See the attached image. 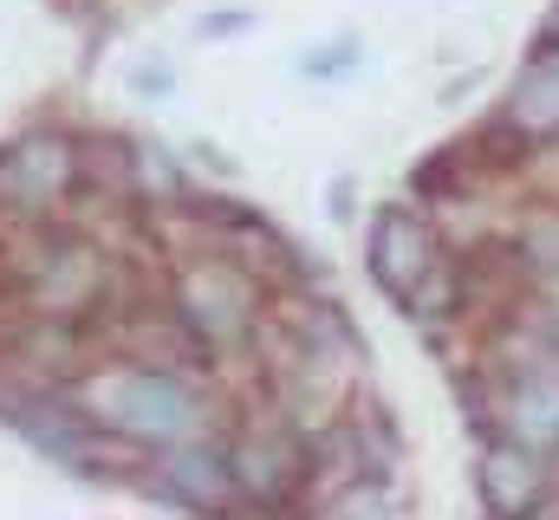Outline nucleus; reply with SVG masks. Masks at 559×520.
I'll list each match as a JSON object with an SVG mask.
<instances>
[{"label":"nucleus","instance_id":"nucleus-1","mask_svg":"<svg viewBox=\"0 0 559 520\" xmlns=\"http://www.w3.org/2000/svg\"><path fill=\"white\" fill-rule=\"evenodd\" d=\"M72 403L111 429L118 442L131 449H176V442H195L202 423H209V403L189 378H176L169 365H105L92 371L85 385L72 390Z\"/></svg>","mask_w":559,"mask_h":520},{"label":"nucleus","instance_id":"nucleus-2","mask_svg":"<svg viewBox=\"0 0 559 520\" xmlns=\"http://www.w3.org/2000/svg\"><path fill=\"white\" fill-rule=\"evenodd\" d=\"M79 182V150L59 130H26L13 143H0V215L39 222L46 209H59Z\"/></svg>","mask_w":559,"mask_h":520},{"label":"nucleus","instance_id":"nucleus-3","mask_svg":"<svg viewBox=\"0 0 559 520\" xmlns=\"http://www.w3.org/2000/svg\"><path fill=\"white\" fill-rule=\"evenodd\" d=\"M176 319L202 345H235L254 332V286L235 260H189L176 280Z\"/></svg>","mask_w":559,"mask_h":520},{"label":"nucleus","instance_id":"nucleus-4","mask_svg":"<svg viewBox=\"0 0 559 520\" xmlns=\"http://www.w3.org/2000/svg\"><path fill=\"white\" fill-rule=\"evenodd\" d=\"M365 267H371V280L404 306L423 286V273L436 267V241H429V228H423L411 209H378L371 241H365Z\"/></svg>","mask_w":559,"mask_h":520},{"label":"nucleus","instance_id":"nucleus-5","mask_svg":"<svg viewBox=\"0 0 559 520\" xmlns=\"http://www.w3.org/2000/svg\"><path fill=\"white\" fill-rule=\"evenodd\" d=\"M306 462H312V449H306L299 429H254V436L235 449V488H241V501H254V508H280L286 488L306 482Z\"/></svg>","mask_w":559,"mask_h":520},{"label":"nucleus","instance_id":"nucleus-6","mask_svg":"<svg viewBox=\"0 0 559 520\" xmlns=\"http://www.w3.org/2000/svg\"><path fill=\"white\" fill-rule=\"evenodd\" d=\"M156 495L176 501V508H235V501H241V488H235V456H222V449H209V442H176V449H169V469H163V482H156Z\"/></svg>","mask_w":559,"mask_h":520},{"label":"nucleus","instance_id":"nucleus-7","mask_svg":"<svg viewBox=\"0 0 559 520\" xmlns=\"http://www.w3.org/2000/svg\"><path fill=\"white\" fill-rule=\"evenodd\" d=\"M501 416H508V442H521L527 456L559 449V365H527Z\"/></svg>","mask_w":559,"mask_h":520},{"label":"nucleus","instance_id":"nucleus-8","mask_svg":"<svg viewBox=\"0 0 559 520\" xmlns=\"http://www.w3.org/2000/svg\"><path fill=\"white\" fill-rule=\"evenodd\" d=\"M481 501H488L495 515H527V508H540V469H534V456H527L521 442H501V449L481 456Z\"/></svg>","mask_w":559,"mask_h":520},{"label":"nucleus","instance_id":"nucleus-9","mask_svg":"<svg viewBox=\"0 0 559 520\" xmlns=\"http://www.w3.org/2000/svg\"><path fill=\"white\" fill-rule=\"evenodd\" d=\"M508 125L514 130H559V52H540L521 79H514V92H508Z\"/></svg>","mask_w":559,"mask_h":520},{"label":"nucleus","instance_id":"nucleus-10","mask_svg":"<svg viewBox=\"0 0 559 520\" xmlns=\"http://www.w3.org/2000/svg\"><path fill=\"white\" fill-rule=\"evenodd\" d=\"M521 255H527V267H534V273L559 280V209L527 215V228H521Z\"/></svg>","mask_w":559,"mask_h":520},{"label":"nucleus","instance_id":"nucleus-11","mask_svg":"<svg viewBox=\"0 0 559 520\" xmlns=\"http://www.w3.org/2000/svg\"><path fill=\"white\" fill-rule=\"evenodd\" d=\"M352 59H358V39H338V46H325V52H306V72H312V79H338Z\"/></svg>","mask_w":559,"mask_h":520},{"label":"nucleus","instance_id":"nucleus-12","mask_svg":"<svg viewBox=\"0 0 559 520\" xmlns=\"http://www.w3.org/2000/svg\"><path fill=\"white\" fill-rule=\"evenodd\" d=\"M169 85H176V79H169V66H138V72H131V92H156V98H163Z\"/></svg>","mask_w":559,"mask_h":520},{"label":"nucleus","instance_id":"nucleus-13","mask_svg":"<svg viewBox=\"0 0 559 520\" xmlns=\"http://www.w3.org/2000/svg\"><path fill=\"white\" fill-rule=\"evenodd\" d=\"M189 156H195V163H202L209 176H235V163H228V156H222L215 143H189Z\"/></svg>","mask_w":559,"mask_h":520},{"label":"nucleus","instance_id":"nucleus-14","mask_svg":"<svg viewBox=\"0 0 559 520\" xmlns=\"http://www.w3.org/2000/svg\"><path fill=\"white\" fill-rule=\"evenodd\" d=\"M241 26H254V13H215V20H202V33H209V39H222V33H241Z\"/></svg>","mask_w":559,"mask_h":520},{"label":"nucleus","instance_id":"nucleus-15","mask_svg":"<svg viewBox=\"0 0 559 520\" xmlns=\"http://www.w3.org/2000/svg\"><path fill=\"white\" fill-rule=\"evenodd\" d=\"M332 215H338V222H352V176H338V182H332Z\"/></svg>","mask_w":559,"mask_h":520},{"label":"nucleus","instance_id":"nucleus-16","mask_svg":"<svg viewBox=\"0 0 559 520\" xmlns=\"http://www.w3.org/2000/svg\"><path fill=\"white\" fill-rule=\"evenodd\" d=\"M554 33H559V20H554Z\"/></svg>","mask_w":559,"mask_h":520}]
</instances>
